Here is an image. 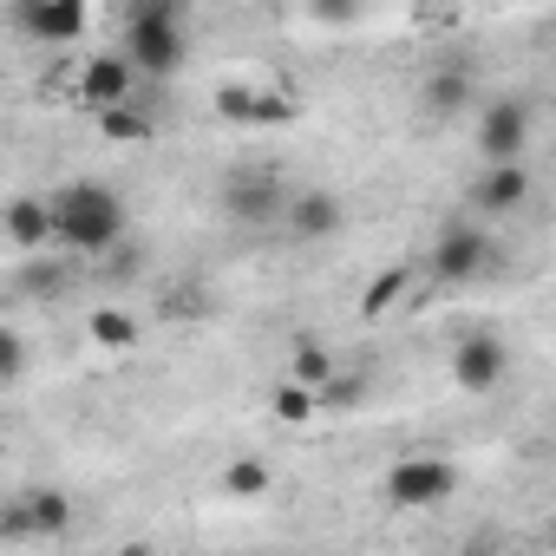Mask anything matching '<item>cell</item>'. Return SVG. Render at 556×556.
I'll return each mask as SVG.
<instances>
[{"mask_svg":"<svg viewBox=\"0 0 556 556\" xmlns=\"http://www.w3.org/2000/svg\"><path fill=\"white\" fill-rule=\"evenodd\" d=\"M138 262H144V255H138V242H118V249H112L99 268L112 275V282H131V275H138Z\"/></svg>","mask_w":556,"mask_h":556,"instance_id":"cell-24","label":"cell"},{"mask_svg":"<svg viewBox=\"0 0 556 556\" xmlns=\"http://www.w3.org/2000/svg\"><path fill=\"white\" fill-rule=\"evenodd\" d=\"M223 216L229 223H275V216H289V197H282V177H275L268 164H236L223 177Z\"/></svg>","mask_w":556,"mask_h":556,"instance_id":"cell-6","label":"cell"},{"mask_svg":"<svg viewBox=\"0 0 556 556\" xmlns=\"http://www.w3.org/2000/svg\"><path fill=\"white\" fill-rule=\"evenodd\" d=\"M164 315H170V321H197V315H203V295H197V289H184V295H170V302H164Z\"/></svg>","mask_w":556,"mask_h":556,"instance_id":"cell-26","label":"cell"},{"mask_svg":"<svg viewBox=\"0 0 556 556\" xmlns=\"http://www.w3.org/2000/svg\"><path fill=\"white\" fill-rule=\"evenodd\" d=\"M268 484H275L268 458H229L223 465V491L229 497H268Z\"/></svg>","mask_w":556,"mask_h":556,"instance_id":"cell-19","label":"cell"},{"mask_svg":"<svg viewBox=\"0 0 556 556\" xmlns=\"http://www.w3.org/2000/svg\"><path fill=\"white\" fill-rule=\"evenodd\" d=\"M0 536H8V543H27V536H34V510H27V491H14L8 504H0Z\"/></svg>","mask_w":556,"mask_h":556,"instance_id":"cell-23","label":"cell"},{"mask_svg":"<svg viewBox=\"0 0 556 556\" xmlns=\"http://www.w3.org/2000/svg\"><path fill=\"white\" fill-rule=\"evenodd\" d=\"M27 510H34V536H66L73 517H79L60 484H34V491H27Z\"/></svg>","mask_w":556,"mask_h":556,"instance_id":"cell-15","label":"cell"},{"mask_svg":"<svg viewBox=\"0 0 556 556\" xmlns=\"http://www.w3.org/2000/svg\"><path fill=\"white\" fill-rule=\"evenodd\" d=\"M491 229L484 223H452L432 249H426V275L432 282H445V289H465V282H478V275L491 268Z\"/></svg>","mask_w":556,"mask_h":556,"instance_id":"cell-3","label":"cell"},{"mask_svg":"<svg viewBox=\"0 0 556 556\" xmlns=\"http://www.w3.org/2000/svg\"><path fill=\"white\" fill-rule=\"evenodd\" d=\"M302 242H321V236H334L341 223H348V210H341V197L334 190H308V197H295L289 203V216H282Z\"/></svg>","mask_w":556,"mask_h":556,"instance_id":"cell-14","label":"cell"},{"mask_svg":"<svg viewBox=\"0 0 556 556\" xmlns=\"http://www.w3.org/2000/svg\"><path fill=\"white\" fill-rule=\"evenodd\" d=\"M504 374H510V348H504L497 334L478 328V334H465V341L452 348V387H458V393H491Z\"/></svg>","mask_w":556,"mask_h":556,"instance_id":"cell-9","label":"cell"},{"mask_svg":"<svg viewBox=\"0 0 556 556\" xmlns=\"http://www.w3.org/2000/svg\"><path fill=\"white\" fill-rule=\"evenodd\" d=\"M275 419H282V426H308V419H321V393L282 380V387H275Z\"/></svg>","mask_w":556,"mask_h":556,"instance_id":"cell-20","label":"cell"},{"mask_svg":"<svg viewBox=\"0 0 556 556\" xmlns=\"http://www.w3.org/2000/svg\"><path fill=\"white\" fill-rule=\"evenodd\" d=\"M27 289H40V295H60V289H66V275H60V268H34V275H27Z\"/></svg>","mask_w":556,"mask_h":556,"instance_id":"cell-27","label":"cell"},{"mask_svg":"<svg viewBox=\"0 0 556 556\" xmlns=\"http://www.w3.org/2000/svg\"><path fill=\"white\" fill-rule=\"evenodd\" d=\"M549 543H556V510H549Z\"/></svg>","mask_w":556,"mask_h":556,"instance_id":"cell-31","label":"cell"},{"mask_svg":"<svg viewBox=\"0 0 556 556\" xmlns=\"http://www.w3.org/2000/svg\"><path fill=\"white\" fill-rule=\"evenodd\" d=\"M8 27L40 47H73V40H86L92 8H79V0H8Z\"/></svg>","mask_w":556,"mask_h":556,"instance_id":"cell-7","label":"cell"},{"mask_svg":"<svg viewBox=\"0 0 556 556\" xmlns=\"http://www.w3.org/2000/svg\"><path fill=\"white\" fill-rule=\"evenodd\" d=\"M452 491H458V465H452V458L413 452V458H393V465H387V497H393L400 510H439Z\"/></svg>","mask_w":556,"mask_h":556,"instance_id":"cell-4","label":"cell"},{"mask_svg":"<svg viewBox=\"0 0 556 556\" xmlns=\"http://www.w3.org/2000/svg\"><path fill=\"white\" fill-rule=\"evenodd\" d=\"M354 400H367V380H334V387L321 393V413H334V406H354Z\"/></svg>","mask_w":556,"mask_h":556,"instance_id":"cell-25","label":"cell"},{"mask_svg":"<svg viewBox=\"0 0 556 556\" xmlns=\"http://www.w3.org/2000/svg\"><path fill=\"white\" fill-rule=\"evenodd\" d=\"M86 341L105 348V354H131L138 348V321L125 308H99V315H86Z\"/></svg>","mask_w":556,"mask_h":556,"instance_id":"cell-16","label":"cell"},{"mask_svg":"<svg viewBox=\"0 0 556 556\" xmlns=\"http://www.w3.org/2000/svg\"><path fill=\"white\" fill-rule=\"evenodd\" d=\"M138 79H170L190 53L184 40V0H138V8H125V47H118Z\"/></svg>","mask_w":556,"mask_h":556,"instance_id":"cell-2","label":"cell"},{"mask_svg":"<svg viewBox=\"0 0 556 556\" xmlns=\"http://www.w3.org/2000/svg\"><path fill=\"white\" fill-rule=\"evenodd\" d=\"M497 556H536V549H497Z\"/></svg>","mask_w":556,"mask_h":556,"instance_id":"cell-30","label":"cell"},{"mask_svg":"<svg viewBox=\"0 0 556 556\" xmlns=\"http://www.w3.org/2000/svg\"><path fill=\"white\" fill-rule=\"evenodd\" d=\"M471 99H478V79H471V66H439V73H426V86H419V105H426V118H458Z\"/></svg>","mask_w":556,"mask_h":556,"instance_id":"cell-13","label":"cell"},{"mask_svg":"<svg viewBox=\"0 0 556 556\" xmlns=\"http://www.w3.org/2000/svg\"><path fill=\"white\" fill-rule=\"evenodd\" d=\"M216 112H223L229 125H289V118H295V99L255 92V86H223V92H216Z\"/></svg>","mask_w":556,"mask_h":556,"instance_id":"cell-11","label":"cell"},{"mask_svg":"<svg viewBox=\"0 0 556 556\" xmlns=\"http://www.w3.org/2000/svg\"><path fill=\"white\" fill-rule=\"evenodd\" d=\"M465 556H497V549H484V543H465Z\"/></svg>","mask_w":556,"mask_h":556,"instance_id":"cell-29","label":"cell"},{"mask_svg":"<svg viewBox=\"0 0 556 556\" xmlns=\"http://www.w3.org/2000/svg\"><path fill=\"white\" fill-rule=\"evenodd\" d=\"M21 374H27V334H21V328L8 321V328H0V380L14 387Z\"/></svg>","mask_w":556,"mask_h":556,"instance_id":"cell-22","label":"cell"},{"mask_svg":"<svg viewBox=\"0 0 556 556\" xmlns=\"http://www.w3.org/2000/svg\"><path fill=\"white\" fill-rule=\"evenodd\" d=\"M406 282H413V268H387L380 282H367V295H361V315H367V321H380V315H387V308L406 295Z\"/></svg>","mask_w":556,"mask_h":556,"instance_id":"cell-21","label":"cell"},{"mask_svg":"<svg viewBox=\"0 0 556 556\" xmlns=\"http://www.w3.org/2000/svg\"><path fill=\"white\" fill-rule=\"evenodd\" d=\"M125 242V197L112 184H60L53 190V249L66 255H112Z\"/></svg>","mask_w":556,"mask_h":556,"instance_id":"cell-1","label":"cell"},{"mask_svg":"<svg viewBox=\"0 0 556 556\" xmlns=\"http://www.w3.org/2000/svg\"><path fill=\"white\" fill-rule=\"evenodd\" d=\"M0 223H8V242H14L21 255L53 249V197H14Z\"/></svg>","mask_w":556,"mask_h":556,"instance_id":"cell-12","label":"cell"},{"mask_svg":"<svg viewBox=\"0 0 556 556\" xmlns=\"http://www.w3.org/2000/svg\"><path fill=\"white\" fill-rule=\"evenodd\" d=\"M131 92H138V66L125 53H92L79 66V105H92V118L131 105Z\"/></svg>","mask_w":556,"mask_h":556,"instance_id":"cell-8","label":"cell"},{"mask_svg":"<svg viewBox=\"0 0 556 556\" xmlns=\"http://www.w3.org/2000/svg\"><path fill=\"white\" fill-rule=\"evenodd\" d=\"M530 203V164H484L471 177V210L478 216H510Z\"/></svg>","mask_w":556,"mask_h":556,"instance_id":"cell-10","label":"cell"},{"mask_svg":"<svg viewBox=\"0 0 556 556\" xmlns=\"http://www.w3.org/2000/svg\"><path fill=\"white\" fill-rule=\"evenodd\" d=\"M118 556H164V549H157V543H125Z\"/></svg>","mask_w":556,"mask_h":556,"instance_id":"cell-28","label":"cell"},{"mask_svg":"<svg viewBox=\"0 0 556 556\" xmlns=\"http://www.w3.org/2000/svg\"><path fill=\"white\" fill-rule=\"evenodd\" d=\"M99 138L105 144H144V138H157V118L144 105H118V112H99Z\"/></svg>","mask_w":556,"mask_h":556,"instance_id":"cell-17","label":"cell"},{"mask_svg":"<svg viewBox=\"0 0 556 556\" xmlns=\"http://www.w3.org/2000/svg\"><path fill=\"white\" fill-rule=\"evenodd\" d=\"M289 380H295V387H308V393H328V387L341 380V367H334V354H328V348H295Z\"/></svg>","mask_w":556,"mask_h":556,"instance_id":"cell-18","label":"cell"},{"mask_svg":"<svg viewBox=\"0 0 556 556\" xmlns=\"http://www.w3.org/2000/svg\"><path fill=\"white\" fill-rule=\"evenodd\" d=\"M530 131H536V112H530L517 92L478 105V157H484V164H523Z\"/></svg>","mask_w":556,"mask_h":556,"instance_id":"cell-5","label":"cell"}]
</instances>
